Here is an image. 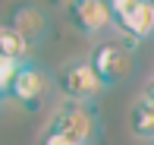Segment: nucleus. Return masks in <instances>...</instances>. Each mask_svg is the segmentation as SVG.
Wrapping results in <instances>:
<instances>
[{
  "mask_svg": "<svg viewBox=\"0 0 154 145\" xmlns=\"http://www.w3.org/2000/svg\"><path fill=\"white\" fill-rule=\"evenodd\" d=\"M47 88H51V76L47 70H41L38 63H22L16 73V79H13V88H10V98L16 101V104H22L25 110H38V104L44 101Z\"/></svg>",
  "mask_w": 154,
  "mask_h": 145,
  "instance_id": "nucleus-4",
  "label": "nucleus"
},
{
  "mask_svg": "<svg viewBox=\"0 0 154 145\" xmlns=\"http://www.w3.org/2000/svg\"><path fill=\"white\" fill-rule=\"evenodd\" d=\"M110 19L129 38L145 41L154 35V3L151 0H110Z\"/></svg>",
  "mask_w": 154,
  "mask_h": 145,
  "instance_id": "nucleus-3",
  "label": "nucleus"
},
{
  "mask_svg": "<svg viewBox=\"0 0 154 145\" xmlns=\"http://www.w3.org/2000/svg\"><path fill=\"white\" fill-rule=\"evenodd\" d=\"M19 66L22 63H16V60H10V57H0V101L10 98V88H13V79H16Z\"/></svg>",
  "mask_w": 154,
  "mask_h": 145,
  "instance_id": "nucleus-10",
  "label": "nucleus"
},
{
  "mask_svg": "<svg viewBox=\"0 0 154 145\" xmlns=\"http://www.w3.org/2000/svg\"><path fill=\"white\" fill-rule=\"evenodd\" d=\"M69 22L82 35H101L104 29L113 25V19H110V6L104 0H75L69 3Z\"/></svg>",
  "mask_w": 154,
  "mask_h": 145,
  "instance_id": "nucleus-6",
  "label": "nucleus"
},
{
  "mask_svg": "<svg viewBox=\"0 0 154 145\" xmlns=\"http://www.w3.org/2000/svg\"><path fill=\"white\" fill-rule=\"evenodd\" d=\"M47 133H60L66 139L79 142V145H91L101 133V120H97L91 104H82V101H66L57 114L47 123Z\"/></svg>",
  "mask_w": 154,
  "mask_h": 145,
  "instance_id": "nucleus-1",
  "label": "nucleus"
},
{
  "mask_svg": "<svg viewBox=\"0 0 154 145\" xmlns=\"http://www.w3.org/2000/svg\"><path fill=\"white\" fill-rule=\"evenodd\" d=\"M57 85H60V92L66 95L69 101H82V104H88V101L104 88L101 82H97V76H94L88 60H72V63H66L60 70V76H57Z\"/></svg>",
  "mask_w": 154,
  "mask_h": 145,
  "instance_id": "nucleus-5",
  "label": "nucleus"
},
{
  "mask_svg": "<svg viewBox=\"0 0 154 145\" xmlns=\"http://www.w3.org/2000/svg\"><path fill=\"white\" fill-rule=\"evenodd\" d=\"M142 98H145V101H151V104H154V73L148 76V82H145V88H142Z\"/></svg>",
  "mask_w": 154,
  "mask_h": 145,
  "instance_id": "nucleus-12",
  "label": "nucleus"
},
{
  "mask_svg": "<svg viewBox=\"0 0 154 145\" xmlns=\"http://www.w3.org/2000/svg\"><path fill=\"white\" fill-rule=\"evenodd\" d=\"M38 145H79V142L66 139V136H60V133H47V129H44V136H41Z\"/></svg>",
  "mask_w": 154,
  "mask_h": 145,
  "instance_id": "nucleus-11",
  "label": "nucleus"
},
{
  "mask_svg": "<svg viewBox=\"0 0 154 145\" xmlns=\"http://www.w3.org/2000/svg\"><path fill=\"white\" fill-rule=\"evenodd\" d=\"M10 25L16 35H22L29 44H38L41 38L47 35V16L38 10V6H16L10 13Z\"/></svg>",
  "mask_w": 154,
  "mask_h": 145,
  "instance_id": "nucleus-7",
  "label": "nucleus"
},
{
  "mask_svg": "<svg viewBox=\"0 0 154 145\" xmlns=\"http://www.w3.org/2000/svg\"><path fill=\"white\" fill-rule=\"evenodd\" d=\"M129 129L135 139L142 142H154V104L145 98H138L129 110Z\"/></svg>",
  "mask_w": 154,
  "mask_h": 145,
  "instance_id": "nucleus-8",
  "label": "nucleus"
},
{
  "mask_svg": "<svg viewBox=\"0 0 154 145\" xmlns=\"http://www.w3.org/2000/svg\"><path fill=\"white\" fill-rule=\"evenodd\" d=\"M29 51H32V44L22 35H16L10 25H0V57H10L16 63H29Z\"/></svg>",
  "mask_w": 154,
  "mask_h": 145,
  "instance_id": "nucleus-9",
  "label": "nucleus"
},
{
  "mask_svg": "<svg viewBox=\"0 0 154 145\" xmlns=\"http://www.w3.org/2000/svg\"><path fill=\"white\" fill-rule=\"evenodd\" d=\"M88 63H91L97 82H101L104 88H110V85H120L123 79H129L135 60H132V51L123 41H101V44L88 54Z\"/></svg>",
  "mask_w": 154,
  "mask_h": 145,
  "instance_id": "nucleus-2",
  "label": "nucleus"
}]
</instances>
